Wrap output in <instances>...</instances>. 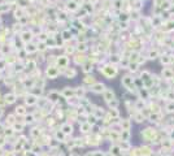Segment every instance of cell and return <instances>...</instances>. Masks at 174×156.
<instances>
[{
	"label": "cell",
	"mask_w": 174,
	"mask_h": 156,
	"mask_svg": "<svg viewBox=\"0 0 174 156\" xmlns=\"http://www.w3.org/2000/svg\"><path fill=\"white\" fill-rule=\"evenodd\" d=\"M100 73L105 77V78H108V80H113L116 75H117V73H118V69L115 66V65H105V66H103V68H100Z\"/></svg>",
	"instance_id": "obj_1"
},
{
	"label": "cell",
	"mask_w": 174,
	"mask_h": 156,
	"mask_svg": "<svg viewBox=\"0 0 174 156\" xmlns=\"http://www.w3.org/2000/svg\"><path fill=\"white\" fill-rule=\"evenodd\" d=\"M121 83H122V86L124 87L129 91V92H134L135 91V83H134V78L131 77V75H129V74H126V75H124L122 77V80H121Z\"/></svg>",
	"instance_id": "obj_2"
},
{
	"label": "cell",
	"mask_w": 174,
	"mask_h": 156,
	"mask_svg": "<svg viewBox=\"0 0 174 156\" xmlns=\"http://www.w3.org/2000/svg\"><path fill=\"white\" fill-rule=\"evenodd\" d=\"M60 73L61 72H60L59 68L55 66V65H48V68L46 69V75H47V78H49V80H55V78H57Z\"/></svg>",
	"instance_id": "obj_3"
},
{
	"label": "cell",
	"mask_w": 174,
	"mask_h": 156,
	"mask_svg": "<svg viewBox=\"0 0 174 156\" xmlns=\"http://www.w3.org/2000/svg\"><path fill=\"white\" fill-rule=\"evenodd\" d=\"M20 38H21V40L25 43V44H28V43L33 42V39H34V33L31 30H23L20 34Z\"/></svg>",
	"instance_id": "obj_4"
},
{
	"label": "cell",
	"mask_w": 174,
	"mask_h": 156,
	"mask_svg": "<svg viewBox=\"0 0 174 156\" xmlns=\"http://www.w3.org/2000/svg\"><path fill=\"white\" fill-rule=\"evenodd\" d=\"M38 96L37 95H34V94H26L25 95V104L26 106H29V107H33V106H35V104L38 103Z\"/></svg>",
	"instance_id": "obj_5"
},
{
	"label": "cell",
	"mask_w": 174,
	"mask_h": 156,
	"mask_svg": "<svg viewBox=\"0 0 174 156\" xmlns=\"http://www.w3.org/2000/svg\"><path fill=\"white\" fill-rule=\"evenodd\" d=\"M60 94H61V96L64 99L68 100V99H72V98L75 96V90L72 89V87H64L61 91H60Z\"/></svg>",
	"instance_id": "obj_6"
},
{
	"label": "cell",
	"mask_w": 174,
	"mask_h": 156,
	"mask_svg": "<svg viewBox=\"0 0 174 156\" xmlns=\"http://www.w3.org/2000/svg\"><path fill=\"white\" fill-rule=\"evenodd\" d=\"M61 73H63V75L65 78H68V80H73V78H75L77 74H78L75 68H65Z\"/></svg>",
	"instance_id": "obj_7"
},
{
	"label": "cell",
	"mask_w": 174,
	"mask_h": 156,
	"mask_svg": "<svg viewBox=\"0 0 174 156\" xmlns=\"http://www.w3.org/2000/svg\"><path fill=\"white\" fill-rule=\"evenodd\" d=\"M60 96H61V94H60V91H56V90H51L47 95V99L49 100V103L55 104L60 100Z\"/></svg>",
	"instance_id": "obj_8"
},
{
	"label": "cell",
	"mask_w": 174,
	"mask_h": 156,
	"mask_svg": "<svg viewBox=\"0 0 174 156\" xmlns=\"http://www.w3.org/2000/svg\"><path fill=\"white\" fill-rule=\"evenodd\" d=\"M105 89H107V87H105V85L101 83V82H96V83H94V85L91 86V87H90V90H91L94 94H103Z\"/></svg>",
	"instance_id": "obj_9"
},
{
	"label": "cell",
	"mask_w": 174,
	"mask_h": 156,
	"mask_svg": "<svg viewBox=\"0 0 174 156\" xmlns=\"http://www.w3.org/2000/svg\"><path fill=\"white\" fill-rule=\"evenodd\" d=\"M56 64H57L60 68H63V70H64V69H65V68H68V65H69V57H68L66 55L59 56V57H57Z\"/></svg>",
	"instance_id": "obj_10"
},
{
	"label": "cell",
	"mask_w": 174,
	"mask_h": 156,
	"mask_svg": "<svg viewBox=\"0 0 174 156\" xmlns=\"http://www.w3.org/2000/svg\"><path fill=\"white\" fill-rule=\"evenodd\" d=\"M103 98H104V100H105L107 103H109L110 100L116 99L115 91H113L112 89H105V90H104V92H103Z\"/></svg>",
	"instance_id": "obj_11"
},
{
	"label": "cell",
	"mask_w": 174,
	"mask_h": 156,
	"mask_svg": "<svg viewBox=\"0 0 174 156\" xmlns=\"http://www.w3.org/2000/svg\"><path fill=\"white\" fill-rule=\"evenodd\" d=\"M72 25H73L74 28H75L78 31H79V33H81V31L83 33V31L87 29V28H86V25L81 21V18H75V20H73V21H72Z\"/></svg>",
	"instance_id": "obj_12"
},
{
	"label": "cell",
	"mask_w": 174,
	"mask_h": 156,
	"mask_svg": "<svg viewBox=\"0 0 174 156\" xmlns=\"http://www.w3.org/2000/svg\"><path fill=\"white\" fill-rule=\"evenodd\" d=\"M73 130H74V127H73V125L70 124V122H65V124H63L61 125V132L68 137V135H72L73 134Z\"/></svg>",
	"instance_id": "obj_13"
},
{
	"label": "cell",
	"mask_w": 174,
	"mask_h": 156,
	"mask_svg": "<svg viewBox=\"0 0 174 156\" xmlns=\"http://www.w3.org/2000/svg\"><path fill=\"white\" fill-rule=\"evenodd\" d=\"M66 9L68 11H70V12H77L78 9H79V5H78L77 3H75V0H66Z\"/></svg>",
	"instance_id": "obj_14"
},
{
	"label": "cell",
	"mask_w": 174,
	"mask_h": 156,
	"mask_svg": "<svg viewBox=\"0 0 174 156\" xmlns=\"http://www.w3.org/2000/svg\"><path fill=\"white\" fill-rule=\"evenodd\" d=\"M3 98H4L5 104H13L17 100V94L16 92H9V94H5Z\"/></svg>",
	"instance_id": "obj_15"
},
{
	"label": "cell",
	"mask_w": 174,
	"mask_h": 156,
	"mask_svg": "<svg viewBox=\"0 0 174 156\" xmlns=\"http://www.w3.org/2000/svg\"><path fill=\"white\" fill-rule=\"evenodd\" d=\"M37 69V60H28V63L25 64V70H29L30 73Z\"/></svg>",
	"instance_id": "obj_16"
},
{
	"label": "cell",
	"mask_w": 174,
	"mask_h": 156,
	"mask_svg": "<svg viewBox=\"0 0 174 156\" xmlns=\"http://www.w3.org/2000/svg\"><path fill=\"white\" fill-rule=\"evenodd\" d=\"M94 83H96V80H95V77L94 75H90V74H87L84 78H83V86H89V87H91V86Z\"/></svg>",
	"instance_id": "obj_17"
},
{
	"label": "cell",
	"mask_w": 174,
	"mask_h": 156,
	"mask_svg": "<svg viewBox=\"0 0 174 156\" xmlns=\"http://www.w3.org/2000/svg\"><path fill=\"white\" fill-rule=\"evenodd\" d=\"M61 38L64 42H69V40H72L74 37H73V34H72V30L70 29H65L61 31Z\"/></svg>",
	"instance_id": "obj_18"
},
{
	"label": "cell",
	"mask_w": 174,
	"mask_h": 156,
	"mask_svg": "<svg viewBox=\"0 0 174 156\" xmlns=\"http://www.w3.org/2000/svg\"><path fill=\"white\" fill-rule=\"evenodd\" d=\"M55 139L60 143H64V142H66V135L61 130H55Z\"/></svg>",
	"instance_id": "obj_19"
},
{
	"label": "cell",
	"mask_w": 174,
	"mask_h": 156,
	"mask_svg": "<svg viewBox=\"0 0 174 156\" xmlns=\"http://www.w3.org/2000/svg\"><path fill=\"white\" fill-rule=\"evenodd\" d=\"M25 51L28 52V54H34V52H37L38 51V44H34L33 42L28 43V44H25Z\"/></svg>",
	"instance_id": "obj_20"
},
{
	"label": "cell",
	"mask_w": 174,
	"mask_h": 156,
	"mask_svg": "<svg viewBox=\"0 0 174 156\" xmlns=\"http://www.w3.org/2000/svg\"><path fill=\"white\" fill-rule=\"evenodd\" d=\"M92 69H94V64L90 61V60H87V61L82 65V72L86 73V74H89L92 72Z\"/></svg>",
	"instance_id": "obj_21"
},
{
	"label": "cell",
	"mask_w": 174,
	"mask_h": 156,
	"mask_svg": "<svg viewBox=\"0 0 174 156\" xmlns=\"http://www.w3.org/2000/svg\"><path fill=\"white\" fill-rule=\"evenodd\" d=\"M79 129H81V132L83 133V134H89L90 132H91V129H92V126L87 122H81V125H79Z\"/></svg>",
	"instance_id": "obj_22"
},
{
	"label": "cell",
	"mask_w": 174,
	"mask_h": 156,
	"mask_svg": "<svg viewBox=\"0 0 174 156\" xmlns=\"http://www.w3.org/2000/svg\"><path fill=\"white\" fill-rule=\"evenodd\" d=\"M120 126L122 130H130V127H131V121H130L129 118H124L120 121Z\"/></svg>",
	"instance_id": "obj_23"
},
{
	"label": "cell",
	"mask_w": 174,
	"mask_h": 156,
	"mask_svg": "<svg viewBox=\"0 0 174 156\" xmlns=\"http://www.w3.org/2000/svg\"><path fill=\"white\" fill-rule=\"evenodd\" d=\"M87 61V57L84 56V55H75L74 56V63L77 64V65H83L84 63Z\"/></svg>",
	"instance_id": "obj_24"
},
{
	"label": "cell",
	"mask_w": 174,
	"mask_h": 156,
	"mask_svg": "<svg viewBox=\"0 0 174 156\" xmlns=\"http://www.w3.org/2000/svg\"><path fill=\"white\" fill-rule=\"evenodd\" d=\"M129 20H130V14L129 13H126L124 11H121L118 13V21L120 22H129Z\"/></svg>",
	"instance_id": "obj_25"
},
{
	"label": "cell",
	"mask_w": 174,
	"mask_h": 156,
	"mask_svg": "<svg viewBox=\"0 0 174 156\" xmlns=\"http://www.w3.org/2000/svg\"><path fill=\"white\" fill-rule=\"evenodd\" d=\"M120 137H121V141L129 142L130 141V137H131V133H130V130H122V132L120 133Z\"/></svg>",
	"instance_id": "obj_26"
},
{
	"label": "cell",
	"mask_w": 174,
	"mask_h": 156,
	"mask_svg": "<svg viewBox=\"0 0 174 156\" xmlns=\"http://www.w3.org/2000/svg\"><path fill=\"white\" fill-rule=\"evenodd\" d=\"M74 90H75V96H77V98H79V99L84 98V95H86V89H84V86H82V87H77V89H74Z\"/></svg>",
	"instance_id": "obj_27"
},
{
	"label": "cell",
	"mask_w": 174,
	"mask_h": 156,
	"mask_svg": "<svg viewBox=\"0 0 174 156\" xmlns=\"http://www.w3.org/2000/svg\"><path fill=\"white\" fill-rule=\"evenodd\" d=\"M46 44L48 48H56L57 47V43L55 40V37H49L47 40H46Z\"/></svg>",
	"instance_id": "obj_28"
},
{
	"label": "cell",
	"mask_w": 174,
	"mask_h": 156,
	"mask_svg": "<svg viewBox=\"0 0 174 156\" xmlns=\"http://www.w3.org/2000/svg\"><path fill=\"white\" fill-rule=\"evenodd\" d=\"M125 4V0H113V8H116L118 11H122Z\"/></svg>",
	"instance_id": "obj_29"
},
{
	"label": "cell",
	"mask_w": 174,
	"mask_h": 156,
	"mask_svg": "<svg viewBox=\"0 0 174 156\" xmlns=\"http://www.w3.org/2000/svg\"><path fill=\"white\" fill-rule=\"evenodd\" d=\"M12 127H13L14 132L21 133L22 130H23V127H25V122H20V124H18V121H16V122L12 125Z\"/></svg>",
	"instance_id": "obj_30"
},
{
	"label": "cell",
	"mask_w": 174,
	"mask_h": 156,
	"mask_svg": "<svg viewBox=\"0 0 174 156\" xmlns=\"http://www.w3.org/2000/svg\"><path fill=\"white\" fill-rule=\"evenodd\" d=\"M121 60H122V59H121V56L117 55V54H113V55H110V57H109L110 64H120Z\"/></svg>",
	"instance_id": "obj_31"
},
{
	"label": "cell",
	"mask_w": 174,
	"mask_h": 156,
	"mask_svg": "<svg viewBox=\"0 0 174 156\" xmlns=\"http://www.w3.org/2000/svg\"><path fill=\"white\" fill-rule=\"evenodd\" d=\"M107 104H108L109 109H117V108L120 107V100H118V99H113V100H110V101L107 103Z\"/></svg>",
	"instance_id": "obj_32"
},
{
	"label": "cell",
	"mask_w": 174,
	"mask_h": 156,
	"mask_svg": "<svg viewBox=\"0 0 174 156\" xmlns=\"http://www.w3.org/2000/svg\"><path fill=\"white\" fill-rule=\"evenodd\" d=\"M35 116H34V115H26L25 116V121H23V122H25V125L26 124H29V125H31V124H34V122H35Z\"/></svg>",
	"instance_id": "obj_33"
},
{
	"label": "cell",
	"mask_w": 174,
	"mask_h": 156,
	"mask_svg": "<svg viewBox=\"0 0 174 156\" xmlns=\"http://www.w3.org/2000/svg\"><path fill=\"white\" fill-rule=\"evenodd\" d=\"M75 49H77L78 52H86L87 49H89V47H87V43L83 42V43H78L77 47H75Z\"/></svg>",
	"instance_id": "obj_34"
},
{
	"label": "cell",
	"mask_w": 174,
	"mask_h": 156,
	"mask_svg": "<svg viewBox=\"0 0 174 156\" xmlns=\"http://www.w3.org/2000/svg\"><path fill=\"white\" fill-rule=\"evenodd\" d=\"M48 38H49V34H48L47 31H40V33L38 34V39H39V42H46Z\"/></svg>",
	"instance_id": "obj_35"
},
{
	"label": "cell",
	"mask_w": 174,
	"mask_h": 156,
	"mask_svg": "<svg viewBox=\"0 0 174 156\" xmlns=\"http://www.w3.org/2000/svg\"><path fill=\"white\" fill-rule=\"evenodd\" d=\"M16 115H18V116H26L28 113H26V108L25 106H18L16 108Z\"/></svg>",
	"instance_id": "obj_36"
},
{
	"label": "cell",
	"mask_w": 174,
	"mask_h": 156,
	"mask_svg": "<svg viewBox=\"0 0 174 156\" xmlns=\"http://www.w3.org/2000/svg\"><path fill=\"white\" fill-rule=\"evenodd\" d=\"M120 147H121V150H122V151H130V150H131V146H130V143L126 142V141L121 142L120 143Z\"/></svg>",
	"instance_id": "obj_37"
},
{
	"label": "cell",
	"mask_w": 174,
	"mask_h": 156,
	"mask_svg": "<svg viewBox=\"0 0 174 156\" xmlns=\"http://www.w3.org/2000/svg\"><path fill=\"white\" fill-rule=\"evenodd\" d=\"M0 52H2V55L7 56V55H9V52H11V47L8 46V44H3L2 48H0Z\"/></svg>",
	"instance_id": "obj_38"
},
{
	"label": "cell",
	"mask_w": 174,
	"mask_h": 156,
	"mask_svg": "<svg viewBox=\"0 0 174 156\" xmlns=\"http://www.w3.org/2000/svg\"><path fill=\"white\" fill-rule=\"evenodd\" d=\"M25 70V64H22V63H16L14 64V72L16 73H21V72H23Z\"/></svg>",
	"instance_id": "obj_39"
},
{
	"label": "cell",
	"mask_w": 174,
	"mask_h": 156,
	"mask_svg": "<svg viewBox=\"0 0 174 156\" xmlns=\"http://www.w3.org/2000/svg\"><path fill=\"white\" fill-rule=\"evenodd\" d=\"M92 115H95L98 118H100L101 116H104V111H103V108H100V107H95V111H94Z\"/></svg>",
	"instance_id": "obj_40"
},
{
	"label": "cell",
	"mask_w": 174,
	"mask_h": 156,
	"mask_svg": "<svg viewBox=\"0 0 174 156\" xmlns=\"http://www.w3.org/2000/svg\"><path fill=\"white\" fill-rule=\"evenodd\" d=\"M83 8H84L86 12L89 13V14L94 12V4H91V3H84V4H83Z\"/></svg>",
	"instance_id": "obj_41"
},
{
	"label": "cell",
	"mask_w": 174,
	"mask_h": 156,
	"mask_svg": "<svg viewBox=\"0 0 174 156\" xmlns=\"http://www.w3.org/2000/svg\"><path fill=\"white\" fill-rule=\"evenodd\" d=\"M108 115L110 116V118H112V120H115V118H118L120 112H118L117 109H109V113H108Z\"/></svg>",
	"instance_id": "obj_42"
},
{
	"label": "cell",
	"mask_w": 174,
	"mask_h": 156,
	"mask_svg": "<svg viewBox=\"0 0 174 156\" xmlns=\"http://www.w3.org/2000/svg\"><path fill=\"white\" fill-rule=\"evenodd\" d=\"M9 8H11V4H9V3L0 5V16H2L4 12H8V11H9Z\"/></svg>",
	"instance_id": "obj_43"
},
{
	"label": "cell",
	"mask_w": 174,
	"mask_h": 156,
	"mask_svg": "<svg viewBox=\"0 0 174 156\" xmlns=\"http://www.w3.org/2000/svg\"><path fill=\"white\" fill-rule=\"evenodd\" d=\"M31 152L33 153H42V146H39V143L38 144H34L31 147Z\"/></svg>",
	"instance_id": "obj_44"
},
{
	"label": "cell",
	"mask_w": 174,
	"mask_h": 156,
	"mask_svg": "<svg viewBox=\"0 0 174 156\" xmlns=\"http://www.w3.org/2000/svg\"><path fill=\"white\" fill-rule=\"evenodd\" d=\"M40 135H42V133H40L39 129H33V130H31V137L34 138V139H38Z\"/></svg>",
	"instance_id": "obj_45"
},
{
	"label": "cell",
	"mask_w": 174,
	"mask_h": 156,
	"mask_svg": "<svg viewBox=\"0 0 174 156\" xmlns=\"http://www.w3.org/2000/svg\"><path fill=\"white\" fill-rule=\"evenodd\" d=\"M3 133L5 137H12L14 134V130H13V127H7V129H4Z\"/></svg>",
	"instance_id": "obj_46"
},
{
	"label": "cell",
	"mask_w": 174,
	"mask_h": 156,
	"mask_svg": "<svg viewBox=\"0 0 174 156\" xmlns=\"http://www.w3.org/2000/svg\"><path fill=\"white\" fill-rule=\"evenodd\" d=\"M48 47H47V44H46V42H39L38 43V49H39V52H43V51H46Z\"/></svg>",
	"instance_id": "obj_47"
},
{
	"label": "cell",
	"mask_w": 174,
	"mask_h": 156,
	"mask_svg": "<svg viewBox=\"0 0 174 156\" xmlns=\"http://www.w3.org/2000/svg\"><path fill=\"white\" fill-rule=\"evenodd\" d=\"M8 63H7V60L5 59H0V70H5V68H7Z\"/></svg>",
	"instance_id": "obj_48"
},
{
	"label": "cell",
	"mask_w": 174,
	"mask_h": 156,
	"mask_svg": "<svg viewBox=\"0 0 174 156\" xmlns=\"http://www.w3.org/2000/svg\"><path fill=\"white\" fill-rule=\"evenodd\" d=\"M14 122H16V120H14V116L13 115H9V116L7 117V124L9 125V126H12Z\"/></svg>",
	"instance_id": "obj_49"
},
{
	"label": "cell",
	"mask_w": 174,
	"mask_h": 156,
	"mask_svg": "<svg viewBox=\"0 0 174 156\" xmlns=\"http://www.w3.org/2000/svg\"><path fill=\"white\" fill-rule=\"evenodd\" d=\"M131 72H136L138 70V63H129V66H127Z\"/></svg>",
	"instance_id": "obj_50"
},
{
	"label": "cell",
	"mask_w": 174,
	"mask_h": 156,
	"mask_svg": "<svg viewBox=\"0 0 174 156\" xmlns=\"http://www.w3.org/2000/svg\"><path fill=\"white\" fill-rule=\"evenodd\" d=\"M143 107H144V103H143V99H141V100H138L136 101V104H135V109H143Z\"/></svg>",
	"instance_id": "obj_51"
},
{
	"label": "cell",
	"mask_w": 174,
	"mask_h": 156,
	"mask_svg": "<svg viewBox=\"0 0 174 156\" xmlns=\"http://www.w3.org/2000/svg\"><path fill=\"white\" fill-rule=\"evenodd\" d=\"M74 51H75V47H73V46H66L65 47L66 54H74Z\"/></svg>",
	"instance_id": "obj_52"
},
{
	"label": "cell",
	"mask_w": 174,
	"mask_h": 156,
	"mask_svg": "<svg viewBox=\"0 0 174 156\" xmlns=\"http://www.w3.org/2000/svg\"><path fill=\"white\" fill-rule=\"evenodd\" d=\"M157 55H159V52L156 51V49L155 51H151L150 55H148V59H156V56H157Z\"/></svg>",
	"instance_id": "obj_53"
},
{
	"label": "cell",
	"mask_w": 174,
	"mask_h": 156,
	"mask_svg": "<svg viewBox=\"0 0 174 156\" xmlns=\"http://www.w3.org/2000/svg\"><path fill=\"white\" fill-rule=\"evenodd\" d=\"M92 153H94V156H105V152H103V151H94Z\"/></svg>",
	"instance_id": "obj_54"
},
{
	"label": "cell",
	"mask_w": 174,
	"mask_h": 156,
	"mask_svg": "<svg viewBox=\"0 0 174 156\" xmlns=\"http://www.w3.org/2000/svg\"><path fill=\"white\" fill-rule=\"evenodd\" d=\"M161 61H162V64L165 63V64H166V63H169V59H168V56H164L162 59H161Z\"/></svg>",
	"instance_id": "obj_55"
},
{
	"label": "cell",
	"mask_w": 174,
	"mask_h": 156,
	"mask_svg": "<svg viewBox=\"0 0 174 156\" xmlns=\"http://www.w3.org/2000/svg\"><path fill=\"white\" fill-rule=\"evenodd\" d=\"M89 2H90L91 4H94V5H96V4L100 2V0H89Z\"/></svg>",
	"instance_id": "obj_56"
},
{
	"label": "cell",
	"mask_w": 174,
	"mask_h": 156,
	"mask_svg": "<svg viewBox=\"0 0 174 156\" xmlns=\"http://www.w3.org/2000/svg\"><path fill=\"white\" fill-rule=\"evenodd\" d=\"M3 113H4V112H3V108H2V107H0V117H2V116H3Z\"/></svg>",
	"instance_id": "obj_57"
},
{
	"label": "cell",
	"mask_w": 174,
	"mask_h": 156,
	"mask_svg": "<svg viewBox=\"0 0 174 156\" xmlns=\"http://www.w3.org/2000/svg\"><path fill=\"white\" fill-rule=\"evenodd\" d=\"M3 78V73H2V70H0V80H2Z\"/></svg>",
	"instance_id": "obj_58"
},
{
	"label": "cell",
	"mask_w": 174,
	"mask_h": 156,
	"mask_svg": "<svg viewBox=\"0 0 174 156\" xmlns=\"http://www.w3.org/2000/svg\"><path fill=\"white\" fill-rule=\"evenodd\" d=\"M105 156H113V155H112V153L109 152V153H105Z\"/></svg>",
	"instance_id": "obj_59"
},
{
	"label": "cell",
	"mask_w": 174,
	"mask_h": 156,
	"mask_svg": "<svg viewBox=\"0 0 174 156\" xmlns=\"http://www.w3.org/2000/svg\"><path fill=\"white\" fill-rule=\"evenodd\" d=\"M70 156H79V155H74V153H72V155H70Z\"/></svg>",
	"instance_id": "obj_60"
},
{
	"label": "cell",
	"mask_w": 174,
	"mask_h": 156,
	"mask_svg": "<svg viewBox=\"0 0 174 156\" xmlns=\"http://www.w3.org/2000/svg\"><path fill=\"white\" fill-rule=\"evenodd\" d=\"M0 22H2V17H0Z\"/></svg>",
	"instance_id": "obj_61"
}]
</instances>
